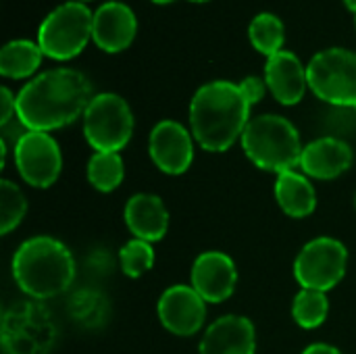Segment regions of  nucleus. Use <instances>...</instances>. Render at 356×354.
<instances>
[{"label": "nucleus", "mask_w": 356, "mask_h": 354, "mask_svg": "<svg viewBox=\"0 0 356 354\" xmlns=\"http://www.w3.org/2000/svg\"><path fill=\"white\" fill-rule=\"evenodd\" d=\"M309 88L317 98L336 106H356V52L327 48L317 52L307 67Z\"/></svg>", "instance_id": "obj_7"}, {"label": "nucleus", "mask_w": 356, "mask_h": 354, "mask_svg": "<svg viewBox=\"0 0 356 354\" xmlns=\"http://www.w3.org/2000/svg\"><path fill=\"white\" fill-rule=\"evenodd\" d=\"M125 223L129 232L144 242H159L169 230V211L154 194H136L125 204Z\"/></svg>", "instance_id": "obj_18"}, {"label": "nucleus", "mask_w": 356, "mask_h": 354, "mask_svg": "<svg viewBox=\"0 0 356 354\" xmlns=\"http://www.w3.org/2000/svg\"><path fill=\"white\" fill-rule=\"evenodd\" d=\"M275 198L280 209L294 219L309 217L315 207H317V192L311 186V182L296 173V171H286L277 175L275 182Z\"/></svg>", "instance_id": "obj_19"}, {"label": "nucleus", "mask_w": 356, "mask_h": 354, "mask_svg": "<svg viewBox=\"0 0 356 354\" xmlns=\"http://www.w3.org/2000/svg\"><path fill=\"white\" fill-rule=\"evenodd\" d=\"M152 2H156V4H169V2H173V0H152Z\"/></svg>", "instance_id": "obj_31"}, {"label": "nucleus", "mask_w": 356, "mask_h": 354, "mask_svg": "<svg viewBox=\"0 0 356 354\" xmlns=\"http://www.w3.org/2000/svg\"><path fill=\"white\" fill-rule=\"evenodd\" d=\"M27 211V200L23 192L8 179L0 182V234L6 236L13 232L21 219L25 217Z\"/></svg>", "instance_id": "obj_24"}, {"label": "nucleus", "mask_w": 356, "mask_h": 354, "mask_svg": "<svg viewBox=\"0 0 356 354\" xmlns=\"http://www.w3.org/2000/svg\"><path fill=\"white\" fill-rule=\"evenodd\" d=\"M344 4H346V8L348 10H353L356 15V0H344Z\"/></svg>", "instance_id": "obj_30"}, {"label": "nucleus", "mask_w": 356, "mask_h": 354, "mask_svg": "<svg viewBox=\"0 0 356 354\" xmlns=\"http://www.w3.org/2000/svg\"><path fill=\"white\" fill-rule=\"evenodd\" d=\"M265 83L277 102L286 106L298 104L309 86L307 67H302L300 58L294 52L282 50L267 58Z\"/></svg>", "instance_id": "obj_15"}, {"label": "nucleus", "mask_w": 356, "mask_h": 354, "mask_svg": "<svg viewBox=\"0 0 356 354\" xmlns=\"http://www.w3.org/2000/svg\"><path fill=\"white\" fill-rule=\"evenodd\" d=\"M302 354H342L338 348L330 346V344H311Z\"/></svg>", "instance_id": "obj_29"}, {"label": "nucleus", "mask_w": 356, "mask_h": 354, "mask_svg": "<svg viewBox=\"0 0 356 354\" xmlns=\"http://www.w3.org/2000/svg\"><path fill=\"white\" fill-rule=\"evenodd\" d=\"M54 334L50 315L33 303L15 305L2 321V344L8 354H46Z\"/></svg>", "instance_id": "obj_9"}, {"label": "nucleus", "mask_w": 356, "mask_h": 354, "mask_svg": "<svg viewBox=\"0 0 356 354\" xmlns=\"http://www.w3.org/2000/svg\"><path fill=\"white\" fill-rule=\"evenodd\" d=\"M15 165L29 186L50 188L60 175V148L46 131H25L15 144Z\"/></svg>", "instance_id": "obj_10"}, {"label": "nucleus", "mask_w": 356, "mask_h": 354, "mask_svg": "<svg viewBox=\"0 0 356 354\" xmlns=\"http://www.w3.org/2000/svg\"><path fill=\"white\" fill-rule=\"evenodd\" d=\"M238 86H240V90H242V94H244V98L248 100V104H250V106H252V104H257V102H261V100H263V96H265V90H267L265 79L254 77V75H250V77L242 79Z\"/></svg>", "instance_id": "obj_27"}, {"label": "nucleus", "mask_w": 356, "mask_h": 354, "mask_svg": "<svg viewBox=\"0 0 356 354\" xmlns=\"http://www.w3.org/2000/svg\"><path fill=\"white\" fill-rule=\"evenodd\" d=\"M0 98H2V113H0V123L6 125L13 117V113H17V98L10 94L8 88L0 90Z\"/></svg>", "instance_id": "obj_28"}, {"label": "nucleus", "mask_w": 356, "mask_h": 354, "mask_svg": "<svg viewBox=\"0 0 356 354\" xmlns=\"http://www.w3.org/2000/svg\"><path fill=\"white\" fill-rule=\"evenodd\" d=\"M92 309H104V300L98 298V296L92 298V294H77V296L73 298L71 311H73V315H75L77 321H81V323H86V325H94V319H92V315H90Z\"/></svg>", "instance_id": "obj_26"}, {"label": "nucleus", "mask_w": 356, "mask_h": 354, "mask_svg": "<svg viewBox=\"0 0 356 354\" xmlns=\"http://www.w3.org/2000/svg\"><path fill=\"white\" fill-rule=\"evenodd\" d=\"M148 152L152 163L167 175H181L190 169L194 159V146L190 131L171 119L159 121L148 140Z\"/></svg>", "instance_id": "obj_11"}, {"label": "nucleus", "mask_w": 356, "mask_h": 354, "mask_svg": "<svg viewBox=\"0 0 356 354\" xmlns=\"http://www.w3.org/2000/svg\"><path fill=\"white\" fill-rule=\"evenodd\" d=\"M204 298L192 286H171L159 300V319L163 328L175 336H194L200 332L207 307Z\"/></svg>", "instance_id": "obj_12"}, {"label": "nucleus", "mask_w": 356, "mask_h": 354, "mask_svg": "<svg viewBox=\"0 0 356 354\" xmlns=\"http://www.w3.org/2000/svg\"><path fill=\"white\" fill-rule=\"evenodd\" d=\"M125 175L119 152H96L88 163V179L100 192H113L121 186Z\"/></svg>", "instance_id": "obj_22"}, {"label": "nucleus", "mask_w": 356, "mask_h": 354, "mask_svg": "<svg viewBox=\"0 0 356 354\" xmlns=\"http://www.w3.org/2000/svg\"><path fill=\"white\" fill-rule=\"evenodd\" d=\"M92 98V83L81 71L50 69L17 94V119L27 131L48 134L73 123Z\"/></svg>", "instance_id": "obj_1"}, {"label": "nucleus", "mask_w": 356, "mask_h": 354, "mask_svg": "<svg viewBox=\"0 0 356 354\" xmlns=\"http://www.w3.org/2000/svg\"><path fill=\"white\" fill-rule=\"evenodd\" d=\"M138 31L134 10L123 2H106L94 13L92 40L104 52H121L131 46Z\"/></svg>", "instance_id": "obj_14"}, {"label": "nucleus", "mask_w": 356, "mask_h": 354, "mask_svg": "<svg viewBox=\"0 0 356 354\" xmlns=\"http://www.w3.org/2000/svg\"><path fill=\"white\" fill-rule=\"evenodd\" d=\"M248 38L250 44L265 54L267 58L282 52L284 50V42H286V29L284 23L277 15L273 13H261L257 15L250 25H248Z\"/></svg>", "instance_id": "obj_21"}, {"label": "nucleus", "mask_w": 356, "mask_h": 354, "mask_svg": "<svg viewBox=\"0 0 356 354\" xmlns=\"http://www.w3.org/2000/svg\"><path fill=\"white\" fill-rule=\"evenodd\" d=\"M348 265V250L340 240H311L294 261V277L305 290L327 292L336 288Z\"/></svg>", "instance_id": "obj_8"}, {"label": "nucleus", "mask_w": 356, "mask_h": 354, "mask_svg": "<svg viewBox=\"0 0 356 354\" xmlns=\"http://www.w3.org/2000/svg\"><path fill=\"white\" fill-rule=\"evenodd\" d=\"M242 148L259 169L277 175L294 171L305 150L296 127L282 115H259L250 119L242 134Z\"/></svg>", "instance_id": "obj_4"}, {"label": "nucleus", "mask_w": 356, "mask_h": 354, "mask_svg": "<svg viewBox=\"0 0 356 354\" xmlns=\"http://www.w3.org/2000/svg\"><path fill=\"white\" fill-rule=\"evenodd\" d=\"M330 313V300L325 296V292L319 290H300L294 298L292 305V315L294 321L305 328V330H315L319 328Z\"/></svg>", "instance_id": "obj_23"}, {"label": "nucleus", "mask_w": 356, "mask_h": 354, "mask_svg": "<svg viewBox=\"0 0 356 354\" xmlns=\"http://www.w3.org/2000/svg\"><path fill=\"white\" fill-rule=\"evenodd\" d=\"M77 2H86V0H77Z\"/></svg>", "instance_id": "obj_33"}, {"label": "nucleus", "mask_w": 356, "mask_h": 354, "mask_svg": "<svg viewBox=\"0 0 356 354\" xmlns=\"http://www.w3.org/2000/svg\"><path fill=\"white\" fill-rule=\"evenodd\" d=\"M238 282L236 263L219 250L202 252L192 265V288L207 303H223L227 300Z\"/></svg>", "instance_id": "obj_13"}, {"label": "nucleus", "mask_w": 356, "mask_h": 354, "mask_svg": "<svg viewBox=\"0 0 356 354\" xmlns=\"http://www.w3.org/2000/svg\"><path fill=\"white\" fill-rule=\"evenodd\" d=\"M119 263L127 277H140L154 265V250L150 242L144 240H131L119 250Z\"/></svg>", "instance_id": "obj_25"}, {"label": "nucleus", "mask_w": 356, "mask_h": 354, "mask_svg": "<svg viewBox=\"0 0 356 354\" xmlns=\"http://www.w3.org/2000/svg\"><path fill=\"white\" fill-rule=\"evenodd\" d=\"M192 2H209V0H192Z\"/></svg>", "instance_id": "obj_32"}, {"label": "nucleus", "mask_w": 356, "mask_h": 354, "mask_svg": "<svg viewBox=\"0 0 356 354\" xmlns=\"http://www.w3.org/2000/svg\"><path fill=\"white\" fill-rule=\"evenodd\" d=\"M83 134L96 152H119L134 134V113L129 104L111 92L96 94L83 113Z\"/></svg>", "instance_id": "obj_6"}, {"label": "nucleus", "mask_w": 356, "mask_h": 354, "mask_svg": "<svg viewBox=\"0 0 356 354\" xmlns=\"http://www.w3.org/2000/svg\"><path fill=\"white\" fill-rule=\"evenodd\" d=\"M257 336L250 319L225 315L217 319L202 336L200 354H254Z\"/></svg>", "instance_id": "obj_16"}, {"label": "nucleus", "mask_w": 356, "mask_h": 354, "mask_svg": "<svg viewBox=\"0 0 356 354\" xmlns=\"http://www.w3.org/2000/svg\"><path fill=\"white\" fill-rule=\"evenodd\" d=\"M42 48L31 40H13L0 50V73L8 79H23L33 75L42 63Z\"/></svg>", "instance_id": "obj_20"}, {"label": "nucleus", "mask_w": 356, "mask_h": 354, "mask_svg": "<svg viewBox=\"0 0 356 354\" xmlns=\"http://www.w3.org/2000/svg\"><path fill=\"white\" fill-rule=\"evenodd\" d=\"M13 277L31 298H54L73 284L75 261L63 242L50 236H35L17 248L13 257Z\"/></svg>", "instance_id": "obj_3"}, {"label": "nucleus", "mask_w": 356, "mask_h": 354, "mask_svg": "<svg viewBox=\"0 0 356 354\" xmlns=\"http://www.w3.org/2000/svg\"><path fill=\"white\" fill-rule=\"evenodd\" d=\"M94 15L83 2H65L56 6L38 29V44L44 56L69 61L77 56L92 38Z\"/></svg>", "instance_id": "obj_5"}, {"label": "nucleus", "mask_w": 356, "mask_h": 354, "mask_svg": "<svg viewBox=\"0 0 356 354\" xmlns=\"http://www.w3.org/2000/svg\"><path fill=\"white\" fill-rule=\"evenodd\" d=\"M250 104L238 83L211 81L204 83L190 102V125L196 142L209 152H225L242 138Z\"/></svg>", "instance_id": "obj_2"}, {"label": "nucleus", "mask_w": 356, "mask_h": 354, "mask_svg": "<svg viewBox=\"0 0 356 354\" xmlns=\"http://www.w3.org/2000/svg\"><path fill=\"white\" fill-rule=\"evenodd\" d=\"M353 165V148L338 138H319L305 146L300 169L315 179H334Z\"/></svg>", "instance_id": "obj_17"}]
</instances>
